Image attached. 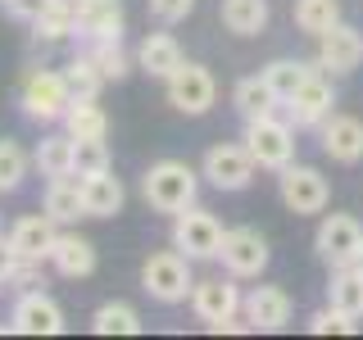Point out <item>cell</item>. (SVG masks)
Segmentation results:
<instances>
[{
	"label": "cell",
	"mask_w": 363,
	"mask_h": 340,
	"mask_svg": "<svg viewBox=\"0 0 363 340\" xmlns=\"http://www.w3.org/2000/svg\"><path fill=\"white\" fill-rule=\"evenodd\" d=\"M200 173L186 164V159H159V164L145 168V177H141V196L145 204H150L155 213H182V209H191V204L200 200Z\"/></svg>",
	"instance_id": "obj_1"
},
{
	"label": "cell",
	"mask_w": 363,
	"mask_h": 340,
	"mask_svg": "<svg viewBox=\"0 0 363 340\" xmlns=\"http://www.w3.org/2000/svg\"><path fill=\"white\" fill-rule=\"evenodd\" d=\"M241 286H236V277L227 272V277H204L191 286V313L200 317L209 332H255L250 322H236V313H241Z\"/></svg>",
	"instance_id": "obj_2"
},
{
	"label": "cell",
	"mask_w": 363,
	"mask_h": 340,
	"mask_svg": "<svg viewBox=\"0 0 363 340\" xmlns=\"http://www.w3.org/2000/svg\"><path fill=\"white\" fill-rule=\"evenodd\" d=\"M191 286H196V277H191V259L182 254V249H155L141 264V290L150 295L155 304H164V309L186 304Z\"/></svg>",
	"instance_id": "obj_3"
},
{
	"label": "cell",
	"mask_w": 363,
	"mask_h": 340,
	"mask_svg": "<svg viewBox=\"0 0 363 340\" xmlns=\"http://www.w3.org/2000/svg\"><path fill=\"white\" fill-rule=\"evenodd\" d=\"M68 105H73V86H68L64 68H60V73H55V68H37V73L23 77V86H18L23 118L45 123V128H50V123H64Z\"/></svg>",
	"instance_id": "obj_4"
},
{
	"label": "cell",
	"mask_w": 363,
	"mask_h": 340,
	"mask_svg": "<svg viewBox=\"0 0 363 340\" xmlns=\"http://www.w3.org/2000/svg\"><path fill=\"white\" fill-rule=\"evenodd\" d=\"M245 150L264 173H281L286 164H295V123L281 118V113H268V118L245 123Z\"/></svg>",
	"instance_id": "obj_5"
},
{
	"label": "cell",
	"mask_w": 363,
	"mask_h": 340,
	"mask_svg": "<svg viewBox=\"0 0 363 340\" xmlns=\"http://www.w3.org/2000/svg\"><path fill=\"white\" fill-rule=\"evenodd\" d=\"M164 96L168 105L177 113H186V118H200V113H209L218 105V82H213V73L196 60H182L173 73L164 77Z\"/></svg>",
	"instance_id": "obj_6"
},
{
	"label": "cell",
	"mask_w": 363,
	"mask_h": 340,
	"mask_svg": "<svg viewBox=\"0 0 363 340\" xmlns=\"http://www.w3.org/2000/svg\"><path fill=\"white\" fill-rule=\"evenodd\" d=\"M223 232L227 227L209 209H200V204L173 213V249H182L191 264H213L223 249Z\"/></svg>",
	"instance_id": "obj_7"
},
{
	"label": "cell",
	"mask_w": 363,
	"mask_h": 340,
	"mask_svg": "<svg viewBox=\"0 0 363 340\" xmlns=\"http://www.w3.org/2000/svg\"><path fill=\"white\" fill-rule=\"evenodd\" d=\"M277 196L295 218H313V213H327V204H332V181L309 164H286L277 173Z\"/></svg>",
	"instance_id": "obj_8"
},
{
	"label": "cell",
	"mask_w": 363,
	"mask_h": 340,
	"mask_svg": "<svg viewBox=\"0 0 363 340\" xmlns=\"http://www.w3.org/2000/svg\"><path fill=\"white\" fill-rule=\"evenodd\" d=\"M255 159H250L245 141H218L209 145L200 159V177L209 181L213 191H223V196H236V191H245L250 181H255Z\"/></svg>",
	"instance_id": "obj_9"
},
{
	"label": "cell",
	"mask_w": 363,
	"mask_h": 340,
	"mask_svg": "<svg viewBox=\"0 0 363 340\" xmlns=\"http://www.w3.org/2000/svg\"><path fill=\"white\" fill-rule=\"evenodd\" d=\"M281 109H286V118L295 123V128L318 132V128H323V123L336 113V86H332V73L313 68V73L304 77V82L295 86L286 100H281Z\"/></svg>",
	"instance_id": "obj_10"
},
{
	"label": "cell",
	"mask_w": 363,
	"mask_h": 340,
	"mask_svg": "<svg viewBox=\"0 0 363 340\" xmlns=\"http://www.w3.org/2000/svg\"><path fill=\"white\" fill-rule=\"evenodd\" d=\"M313 249L327 268H350L363 254V222L354 213H323L313 232Z\"/></svg>",
	"instance_id": "obj_11"
},
{
	"label": "cell",
	"mask_w": 363,
	"mask_h": 340,
	"mask_svg": "<svg viewBox=\"0 0 363 340\" xmlns=\"http://www.w3.org/2000/svg\"><path fill=\"white\" fill-rule=\"evenodd\" d=\"M272 249H268V236L259 227H227L223 232V249H218V264L223 272H232L236 281H250V277H264Z\"/></svg>",
	"instance_id": "obj_12"
},
{
	"label": "cell",
	"mask_w": 363,
	"mask_h": 340,
	"mask_svg": "<svg viewBox=\"0 0 363 340\" xmlns=\"http://www.w3.org/2000/svg\"><path fill=\"white\" fill-rule=\"evenodd\" d=\"M323 73L332 77H350L363 68V32L350 28L345 18L336 23V28H327L323 37H318V60H313Z\"/></svg>",
	"instance_id": "obj_13"
},
{
	"label": "cell",
	"mask_w": 363,
	"mask_h": 340,
	"mask_svg": "<svg viewBox=\"0 0 363 340\" xmlns=\"http://www.w3.org/2000/svg\"><path fill=\"white\" fill-rule=\"evenodd\" d=\"M9 327L18 336H60L64 332V309L55 304V295L37 290H18L14 309H9Z\"/></svg>",
	"instance_id": "obj_14"
},
{
	"label": "cell",
	"mask_w": 363,
	"mask_h": 340,
	"mask_svg": "<svg viewBox=\"0 0 363 340\" xmlns=\"http://www.w3.org/2000/svg\"><path fill=\"white\" fill-rule=\"evenodd\" d=\"M318 145H323V154L332 159V164H340V168L363 164V118L336 109L332 118L318 128Z\"/></svg>",
	"instance_id": "obj_15"
},
{
	"label": "cell",
	"mask_w": 363,
	"mask_h": 340,
	"mask_svg": "<svg viewBox=\"0 0 363 340\" xmlns=\"http://www.w3.org/2000/svg\"><path fill=\"white\" fill-rule=\"evenodd\" d=\"M123 0H77L73 9V37L91 41H118L123 37Z\"/></svg>",
	"instance_id": "obj_16"
},
{
	"label": "cell",
	"mask_w": 363,
	"mask_h": 340,
	"mask_svg": "<svg viewBox=\"0 0 363 340\" xmlns=\"http://www.w3.org/2000/svg\"><path fill=\"white\" fill-rule=\"evenodd\" d=\"M241 313H245V322L255 327V332H286L295 304H291V295L281 286H255V290H245Z\"/></svg>",
	"instance_id": "obj_17"
},
{
	"label": "cell",
	"mask_w": 363,
	"mask_h": 340,
	"mask_svg": "<svg viewBox=\"0 0 363 340\" xmlns=\"http://www.w3.org/2000/svg\"><path fill=\"white\" fill-rule=\"evenodd\" d=\"M55 236H60V222L50 213H28L9 227V245L18 249V259H32V264H50Z\"/></svg>",
	"instance_id": "obj_18"
},
{
	"label": "cell",
	"mask_w": 363,
	"mask_h": 340,
	"mask_svg": "<svg viewBox=\"0 0 363 340\" xmlns=\"http://www.w3.org/2000/svg\"><path fill=\"white\" fill-rule=\"evenodd\" d=\"M82 181V204H86V218H118L123 204H128V191L123 181L113 177V168H100V173L77 177Z\"/></svg>",
	"instance_id": "obj_19"
},
{
	"label": "cell",
	"mask_w": 363,
	"mask_h": 340,
	"mask_svg": "<svg viewBox=\"0 0 363 340\" xmlns=\"http://www.w3.org/2000/svg\"><path fill=\"white\" fill-rule=\"evenodd\" d=\"M50 268L60 272V277L82 281V277L96 272V245H91L86 236H77V232H60L55 236V249H50Z\"/></svg>",
	"instance_id": "obj_20"
},
{
	"label": "cell",
	"mask_w": 363,
	"mask_h": 340,
	"mask_svg": "<svg viewBox=\"0 0 363 340\" xmlns=\"http://www.w3.org/2000/svg\"><path fill=\"white\" fill-rule=\"evenodd\" d=\"M182 60H186V55H182V45H177L173 32H145L141 45H136V68L150 73V77H159V82H164Z\"/></svg>",
	"instance_id": "obj_21"
},
{
	"label": "cell",
	"mask_w": 363,
	"mask_h": 340,
	"mask_svg": "<svg viewBox=\"0 0 363 340\" xmlns=\"http://www.w3.org/2000/svg\"><path fill=\"white\" fill-rule=\"evenodd\" d=\"M232 105H236V113H241L245 123H255V118L277 113V109H281V96L268 86L264 73H255V77H241V82L232 86Z\"/></svg>",
	"instance_id": "obj_22"
},
{
	"label": "cell",
	"mask_w": 363,
	"mask_h": 340,
	"mask_svg": "<svg viewBox=\"0 0 363 340\" xmlns=\"http://www.w3.org/2000/svg\"><path fill=\"white\" fill-rule=\"evenodd\" d=\"M218 18H223V28L232 32V37H259V32H268L272 5L268 0H223Z\"/></svg>",
	"instance_id": "obj_23"
},
{
	"label": "cell",
	"mask_w": 363,
	"mask_h": 340,
	"mask_svg": "<svg viewBox=\"0 0 363 340\" xmlns=\"http://www.w3.org/2000/svg\"><path fill=\"white\" fill-rule=\"evenodd\" d=\"M32 164H37V173L45 181L55 177H77L73 173V136L68 132H50L37 141V150H32Z\"/></svg>",
	"instance_id": "obj_24"
},
{
	"label": "cell",
	"mask_w": 363,
	"mask_h": 340,
	"mask_svg": "<svg viewBox=\"0 0 363 340\" xmlns=\"http://www.w3.org/2000/svg\"><path fill=\"white\" fill-rule=\"evenodd\" d=\"M45 213H50L60 227L86 218V204H82V181L77 177H55L50 186H45Z\"/></svg>",
	"instance_id": "obj_25"
},
{
	"label": "cell",
	"mask_w": 363,
	"mask_h": 340,
	"mask_svg": "<svg viewBox=\"0 0 363 340\" xmlns=\"http://www.w3.org/2000/svg\"><path fill=\"white\" fill-rule=\"evenodd\" d=\"M64 132L73 136V141H105L109 136V113L100 109L96 100H77L73 96V105L64 113Z\"/></svg>",
	"instance_id": "obj_26"
},
{
	"label": "cell",
	"mask_w": 363,
	"mask_h": 340,
	"mask_svg": "<svg viewBox=\"0 0 363 340\" xmlns=\"http://www.w3.org/2000/svg\"><path fill=\"white\" fill-rule=\"evenodd\" d=\"M327 304L350 317H363V272L350 264V268H332L327 277Z\"/></svg>",
	"instance_id": "obj_27"
},
{
	"label": "cell",
	"mask_w": 363,
	"mask_h": 340,
	"mask_svg": "<svg viewBox=\"0 0 363 340\" xmlns=\"http://www.w3.org/2000/svg\"><path fill=\"white\" fill-rule=\"evenodd\" d=\"M91 332L96 336H141V313L123 300H109L91 313Z\"/></svg>",
	"instance_id": "obj_28"
},
{
	"label": "cell",
	"mask_w": 363,
	"mask_h": 340,
	"mask_svg": "<svg viewBox=\"0 0 363 340\" xmlns=\"http://www.w3.org/2000/svg\"><path fill=\"white\" fill-rule=\"evenodd\" d=\"M291 18H295V28H300L304 37L318 41L327 28H336V23H340V0H295Z\"/></svg>",
	"instance_id": "obj_29"
},
{
	"label": "cell",
	"mask_w": 363,
	"mask_h": 340,
	"mask_svg": "<svg viewBox=\"0 0 363 340\" xmlns=\"http://www.w3.org/2000/svg\"><path fill=\"white\" fill-rule=\"evenodd\" d=\"M68 37H73V9L68 5H45L32 18V45H41V50H50V45H60Z\"/></svg>",
	"instance_id": "obj_30"
},
{
	"label": "cell",
	"mask_w": 363,
	"mask_h": 340,
	"mask_svg": "<svg viewBox=\"0 0 363 340\" xmlns=\"http://www.w3.org/2000/svg\"><path fill=\"white\" fill-rule=\"evenodd\" d=\"M64 77H68V86H73L77 100H96L100 86H105V73H100L96 60H91V50H77L73 60L64 64Z\"/></svg>",
	"instance_id": "obj_31"
},
{
	"label": "cell",
	"mask_w": 363,
	"mask_h": 340,
	"mask_svg": "<svg viewBox=\"0 0 363 340\" xmlns=\"http://www.w3.org/2000/svg\"><path fill=\"white\" fill-rule=\"evenodd\" d=\"M28 168H32V154L18 141H0V196H14L28 181Z\"/></svg>",
	"instance_id": "obj_32"
},
{
	"label": "cell",
	"mask_w": 363,
	"mask_h": 340,
	"mask_svg": "<svg viewBox=\"0 0 363 340\" xmlns=\"http://www.w3.org/2000/svg\"><path fill=\"white\" fill-rule=\"evenodd\" d=\"M86 50H91V60L100 64L105 82H123V77L132 73V55H128V45H123V37L118 41H91Z\"/></svg>",
	"instance_id": "obj_33"
},
{
	"label": "cell",
	"mask_w": 363,
	"mask_h": 340,
	"mask_svg": "<svg viewBox=\"0 0 363 340\" xmlns=\"http://www.w3.org/2000/svg\"><path fill=\"white\" fill-rule=\"evenodd\" d=\"M313 68H318V64H304V60H272L268 68H259V73H264V77H268V86H272V91H277V96H281V100H286V96H291V91H295V86H300V82H304V77H309V73H313Z\"/></svg>",
	"instance_id": "obj_34"
},
{
	"label": "cell",
	"mask_w": 363,
	"mask_h": 340,
	"mask_svg": "<svg viewBox=\"0 0 363 340\" xmlns=\"http://www.w3.org/2000/svg\"><path fill=\"white\" fill-rule=\"evenodd\" d=\"M309 332L313 336H354L359 332V317H350V313L332 309V304H323L318 313H309Z\"/></svg>",
	"instance_id": "obj_35"
},
{
	"label": "cell",
	"mask_w": 363,
	"mask_h": 340,
	"mask_svg": "<svg viewBox=\"0 0 363 340\" xmlns=\"http://www.w3.org/2000/svg\"><path fill=\"white\" fill-rule=\"evenodd\" d=\"M100 168H109V141H73V173L86 177Z\"/></svg>",
	"instance_id": "obj_36"
},
{
	"label": "cell",
	"mask_w": 363,
	"mask_h": 340,
	"mask_svg": "<svg viewBox=\"0 0 363 340\" xmlns=\"http://www.w3.org/2000/svg\"><path fill=\"white\" fill-rule=\"evenodd\" d=\"M145 9H150V18H159L164 28H173V23H186L196 14V0H145Z\"/></svg>",
	"instance_id": "obj_37"
},
{
	"label": "cell",
	"mask_w": 363,
	"mask_h": 340,
	"mask_svg": "<svg viewBox=\"0 0 363 340\" xmlns=\"http://www.w3.org/2000/svg\"><path fill=\"white\" fill-rule=\"evenodd\" d=\"M45 5H50V0H0V9H5L9 18H23V23H32Z\"/></svg>",
	"instance_id": "obj_38"
},
{
	"label": "cell",
	"mask_w": 363,
	"mask_h": 340,
	"mask_svg": "<svg viewBox=\"0 0 363 340\" xmlns=\"http://www.w3.org/2000/svg\"><path fill=\"white\" fill-rule=\"evenodd\" d=\"M14 268H18V249L9 245V236H0V286H9Z\"/></svg>",
	"instance_id": "obj_39"
},
{
	"label": "cell",
	"mask_w": 363,
	"mask_h": 340,
	"mask_svg": "<svg viewBox=\"0 0 363 340\" xmlns=\"http://www.w3.org/2000/svg\"><path fill=\"white\" fill-rule=\"evenodd\" d=\"M50 5H68V9H77V0H50Z\"/></svg>",
	"instance_id": "obj_40"
},
{
	"label": "cell",
	"mask_w": 363,
	"mask_h": 340,
	"mask_svg": "<svg viewBox=\"0 0 363 340\" xmlns=\"http://www.w3.org/2000/svg\"><path fill=\"white\" fill-rule=\"evenodd\" d=\"M354 268H359V272H363V254H359V264H354Z\"/></svg>",
	"instance_id": "obj_41"
}]
</instances>
